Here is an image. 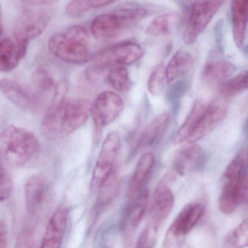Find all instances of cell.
<instances>
[{
  "mask_svg": "<svg viewBox=\"0 0 248 248\" xmlns=\"http://www.w3.org/2000/svg\"><path fill=\"white\" fill-rule=\"evenodd\" d=\"M170 115L163 113L154 119L144 130L135 144V150H144L155 144L164 134L170 122Z\"/></svg>",
  "mask_w": 248,
  "mask_h": 248,
  "instance_id": "22",
  "label": "cell"
},
{
  "mask_svg": "<svg viewBox=\"0 0 248 248\" xmlns=\"http://www.w3.org/2000/svg\"><path fill=\"white\" fill-rule=\"evenodd\" d=\"M229 103L225 98H218L207 106L188 143H195L211 133L228 114Z\"/></svg>",
  "mask_w": 248,
  "mask_h": 248,
  "instance_id": "11",
  "label": "cell"
},
{
  "mask_svg": "<svg viewBox=\"0 0 248 248\" xmlns=\"http://www.w3.org/2000/svg\"><path fill=\"white\" fill-rule=\"evenodd\" d=\"M235 67L225 60H214L205 64L202 70V77L207 84L217 85L224 84L231 77Z\"/></svg>",
  "mask_w": 248,
  "mask_h": 248,
  "instance_id": "23",
  "label": "cell"
},
{
  "mask_svg": "<svg viewBox=\"0 0 248 248\" xmlns=\"http://www.w3.org/2000/svg\"><path fill=\"white\" fill-rule=\"evenodd\" d=\"M119 186V179L116 170L113 172L104 185L100 187L99 195V203L105 205L109 203L116 195Z\"/></svg>",
  "mask_w": 248,
  "mask_h": 248,
  "instance_id": "33",
  "label": "cell"
},
{
  "mask_svg": "<svg viewBox=\"0 0 248 248\" xmlns=\"http://www.w3.org/2000/svg\"><path fill=\"white\" fill-rule=\"evenodd\" d=\"M194 65L193 57L186 51L178 50L170 58L165 68L166 78L168 84L184 77Z\"/></svg>",
  "mask_w": 248,
  "mask_h": 248,
  "instance_id": "24",
  "label": "cell"
},
{
  "mask_svg": "<svg viewBox=\"0 0 248 248\" xmlns=\"http://www.w3.org/2000/svg\"><path fill=\"white\" fill-rule=\"evenodd\" d=\"M248 247V218L228 234L224 240L223 248Z\"/></svg>",
  "mask_w": 248,
  "mask_h": 248,
  "instance_id": "31",
  "label": "cell"
},
{
  "mask_svg": "<svg viewBox=\"0 0 248 248\" xmlns=\"http://www.w3.org/2000/svg\"><path fill=\"white\" fill-rule=\"evenodd\" d=\"M107 80L114 90L120 93L128 92L132 87L129 72L124 66L113 67L108 73Z\"/></svg>",
  "mask_w": 248,
  "mask_h": 248,
  "instance_id": "30",
  "label": "cell"
},
{
  "mask_svg": "<svg viewBox=\"0 0 248 248\" xmlns=\"http://www.w3.org/2000/svg\"><path fill=\"white\" fill-rule=\"evenodd\" d=\"M155 164V157L151 153H146L141 155L134 169L128 188V198L136 199L141 189L148 180Z\"/></svg>",
  "mask_w": 248,
  "mask_h": 248,
  "instance_id": "16",
  "label": "cell"
},
{
  "mask_svg": "<svg viewBox=\"0 0 248 248\" xmlns=\"http://www.w3.org/2000/svg\"><path fill=\"white\" fill-rule=\"evenodd\" d=\"M231 24L235 45L243 46L248 25V0H231Z\"/></svg>",
  "mask_w": 248,
  "mask_h": 248,
  "instance_id": "20",
  "label": "cell"
},
{
  "mask_svg": "<svg viewBox=\"0 0 248 248\" xmlns=\"http://www.w3.org/2000/svg\"><path fill=\"white\" fill-rule=\"evenodd\" d=\"M248 201V173L237 180L224 182L218 201L220 211L231 214L239 205Z\"/></svg>",
  "mask_w": 248,
  "mask_h": 248,
  "instance_id": "12",
  "label": "cell"
},
{
  "mask_svg": "<svg viewBox=\"0 0 248 248\" xmlns=\"http://www.w3.org/2000/svg\"><path fill=\"white\" fill-rule=\"evenodd\" d=\"M180 20L178 13H165L157 16L147 28L146 33L149 36H159L169 33Z\"/></svg>",
  "mask_w": 248,
  "mask_h": 248,
  "instance_id": "27",
  "label": "cell"
},
{
  "mask_svg": "<svg viewBox=\"0 0 248 248\" xmlns=\"http://www.w3.org/2000/svg\"><path fill=\"white\" fill-rule=\"evenodd\" d=\"M13 183L9 173L6 171L4 166H1V176H0V200L1 202L7 201L13 193Z\"/></svg>",
  "mask_w": 248,
  "mask_h": 248,
  "instance_id": "35",
  "label": "cell"
},
{
  "mask_svg": "<svg viewBox=\"0 0 248 248\" xmlns=\"http://www.w3.org/2000/svg\"><path fill=\"white\" fill-rule=\"evenodd\" d=\"M208 105L200 100H197L194 103L187 117L178 129L173 138L174 144H182L183 141H188L190 136L196 128Z\"/></svg>",
  "mask_w": 248,
  "mask_h": 248,
  "instance_id": "25",
  "label": "cell"
},
{
  "mask_svg": "<svg viewBox=\"0 0 248 248\" xmlns=\"http://www.w3.org/2000/svg\"><path fill=\"white\" fill-rule=\"evenodd\" d=\"M1 93L17 108L27 113H35L40 108L41 94L14 80L3 78L0 83Z\"/></svg>",
  "mask_w": 248,
  "mask_h": 248,
  "instance_id": "10",
  "label": "cell"
},
{
  "mask_svg": "<svg viewBox=\"0 0 248 248\" xmlns=\"http://www.w3.org/2000/svg\"><path fill=\"white\" fill-rule=\"evenodd\" d=\"M40 150L37 137L28 129L8 125L0 136V155L10 167H21L30 162Z\"/></svg>",
  "mask_w": 248,
  "mask_h": 248,
  "instance_id": "2",
  "label": "cell"
},
{
  "mask_svg": "<svg viewBox=\"0 0 248 248\" xmlns=\"http://www.w3.org/2000/svg\"><path fill=\"white\" fill-rule=\"evenodd\" d=\"M174 202V195L171 189L165 184H160L153 196L151 224L154 228L167 218L173 209Z\"/></svg>",
  "mask_w": 248,
  "mask_h": 248,
  "instance_id": "17",
  "label": "cell"
},
{
  "mask_svg": "<svg viewBox=\"0 0 248 248\" xmlns=\"http://www.w3.org/2000/svg\"><path fill=\"white\" fill-rule=\"evenodd\" d=\"M7 247V232L5 225L1 222L0 224V248Z\"/></svg>",
  "mask_w": 248,
  "mask_h": 248,
  "instance_id": "39",
  "label": "cell"
},
{
  "mask_svg": "<svg viewBox=\"0 0 248 248\" xmlns=\"http://www.w3.org/2000/svg\"><path fill=\"white\" fill-rule=\"evenodd\" d=\"M48 192V182L44 176L34 175L25 185L24 195L26 210L33 214L42 206Z\"/></svg>",
  "mask_w": 248,
  "mask_h": 248,
  "instance_id": "18",
  "label": "cell"
},
{
  "mask_svg": "<svg viewBox=\"0 0 248 248\" xmlns=\"http://www.w3.org/2000/svg\"><path fill=\"white\" fill-rule=\"evenodd\" d=\"M248 90V71H243L222 84L221 91L225 97H231Z\"/></svg>",
  "mask_w": 248,
  "mask_h": 248,
  "instance_id": "32",
  "label": "cell"
},
{
  "mask_svg": "<svg viewBox=\"0 0 248 248\" xmlns=\"http://www.w3.org/2000/svg\"><path fill=\"white\" fill-rule=\"evenodd\" d=\"M225 0H195L191 6L183 41L186 45L195 43L211 23Z\"/></svg>",
  "mask_w": 248,
  "mask_h": 248,
  "instance_id": "6",
  "label": "cell"
},
{
  "mask_svg": "<svg viewBox=\"0 0 248 248\" xmlns=\"http://www.w3.org/2000/svg\"><path fill=\"white\" fill-rule=\"evenodd\" d=\"M51 17L50 13L47 10H25L15 25L13 38L27 42L36 39L45 31Z\"/></svg>",
  "mask_w": 248,
  "mask_h": 248,
  "instance_id": "9",
  "label": "cell"
},
{
  "mask_svg": "<svg viewBox=\"0 0 248 248\" xmlns=\"http://www.w3.org/2000/svg\"><path fill=\"white\" fill-rule=\"evenodd\" d=\"M166 82L167 83L165 68L160 65L153 71L149 78L148 90L150 94L154 96L161 94L164 91Z\"/></svg>",
  "mask_w": 248,
  "mask_h": 248,
  "instance_id": "34",
  "label": "cell"
},
{
  "mask_svg": "<svg viewBox=\"0 0 248 248\" xmlns=\"http://www.w3.org/2000/svg\"><path fill=\"white\" fill-rule=\"evenodd\" d=\"M121 147L117 131L109 133L102 143L90 180V189L99 190L115 171V163Z\"/></svg>",
  "mask_w": 248,
  "mask_h": 248,
  "instance_id": "5",
  "label": "cell"
},
{
  "mask_svg": "<svg viewBox=\"0 0 248 248\" xmlns=\"http://www.w3.org/2000/svg\"><path fill=\"white\" fill-rule=\"evenodd\" d=\"M188 144L179 150L173 160V169L179 176L199 169L205 161L204 150L195 143Z\"/></svg>",
  "mask_w": 248,
  "mask_h": 248,
  "instance_id": "14",
  "label": "cell"
},
{
  "mask_svg": "<svg viewBox=\"0 0 248 248\" xmlns=\"http://www.w3.org/2000/svg\"><path fill=\"white\" fill-rule=\"evenodd\" d=\"M248 173V148L246 147L240 150L229 163L223 176L224 182L237 180Z\"/></svg>",
  "mask_w": 248,
  "mask_h": 248,
  "instance_id": "26",
  "label": "cell"
},
{
  "mask_svg": "<svg viewBox=\"0 0 248 248\" xmlns=\"http://www.w3.org/2000/svg\"><path fill=\"white\" fill-rule=\"evenodd\" d=\"M17 1L24 3L28 5L39 7V6L52 5V4L58 2L59 0H17Z\"/></svg>",
  "mask_w": 248,
  "mask_h": 248,
  "instance_id": "38",
  "label": "cell"
},
{
  "mask_svg": "<svg viewBox=\"0 0 248 248\" xmlns=\"http://www.w3.org/2000/svg\"><path fill=\"white\" fill-rule=\"evenodd\" d=\"M29 42L14 38L1 37L0 42V71L10 72L17 68L27 52Z\"/></svg>",
  "mask_w": 248,
  "mask_h": 248,
  "instance_id": "13",
  "label": "cell"
},
{
  "mask_svg": "<svg viewBox=\"0 0 248 248\" xmlns=\"http://www.w3.org/2000/svg\"><path fill=\"white\" fill-rule=\"evenodd\" d=\"M119 0H72L67 4L66 13L71 17H79L93 10L113 4Z\"/></svg>",
  "mask_w": 248,
  "mask_h": 248,
  "instance_id": "29",
  "label": "cell"
},
{
  "mask_svg": "<svg viewBox=\"0 0 248 248\" xmlns=\"http://www.w3.org/2000/svg\"><path fill=\"white\" fill-rule=\"evenodd\" d=\"M124 101L112 91H104L92 103V114L96 133L100 134L104 127L113 123L122 113Z\"/></svg>",
  "mask_w": 248,
  "mask_h": 248,
  "instance_id": "8",
  "label": "cell"
},
{
  "mask_svg": "<svg viewBox=\"0 0 248 248\" xmlns=\"http://www.w3.org/2000/svg\"><path fill=\"white\" fill-rule=\"evenodd\" d=\"M150 231L149 229H145L141 232L138 237L135 248H149L150 246Z\"/></svg>",
  "mask_w": 248,
  "mask_h": 248,
  "instance_id": "37",
  "label": "cell"
},
{
  "mask_svg": "<svg viewBox=\"0 0 248 248\" xmlns=\"http://www.w3.org/2000/svg\"><path fill=\"white\" fill-rule=\"evenodd\" d=\"M92 114V103L84 99H55L41 123L46 138L57 140L70 135L83 126Z\"/></svg>",
  "mask_w": 248,
  "mask_h": 248,
  "instance_id": "1",
  "label": "cell"
},
{
  "mask_svg": "<svg viewBox=\"0 0 248 248\" xmlns=\"http://www.w3.org/2000/svg\"><path fill=\"white\" fill-rule=\"evenodd\" d=\"M68 210L64 207L58 208L52 214L47 226L40 248H61L64 238Z\"/></svg>",
  "mask_w": 248,
  "mask_h": 248,
  "instance_id": "15",
  "label": "cell"
},
{
  "mask_svg": "<svg viewBox=\"0 0 248 248\" xmlns=\"http://www.w3.org/2000/svg\"><path fill=\"white\" fill-rule=\"evenodd\" d=\"M205 207L200 203L189 204L184 207L170 227V232L176 237L189 234L203 215Z\"/></svg>",
  "mask_w": 248,
  "mask_h": 248,
  "instance_id": "19",
  "label": "cell"
},
{
  "mask_svg": "<svg viewBox=\"0 0 248 248\" xmlns=\"http://www.w3.org/2000/svg\"><path fill=\"white\" fill-rule=\"evenodd\" d=\"M148 15L142 7H128L111 13H103L95 17L90 30L99 40H109L119 36L124 31L141 21Z\"/></svg>",
  "mask_w": 248,
  "mask_h": 248,
  "instance_id": "4",
  "label": "cell"
},
{
  "mask_svg": "<svg viewBox=\"0 0 248 248\" xmlns=\"http://www.w3.org/2000/svg\"><path fill=\"white\" fill-rule=\"evenodd\" d=\"M32 81L33 88L39 94L53 93L54 97L61 85H58L50 73L44 68H38L33 73Z\"/></svg>",
  "mask_w": 248,
  "mask_h": 248,
  "instance_id": "28",
  "label": "cell"
},
{
  "mask_svg": "<svg viewBox=\"0 0 248 248\" xmlns=\"http://www.w3.org/2000/svg\"><path fill=\"white\" fill-rule=\"evenodd\" d=\"M144 55L141 45L125 42L109 46L92 56L90 62L98 68L124 66L139 61Z\"/></svg>",
  "mask_w": 248,
  "mask_h": 248,
  "instance_id": "7",
  "label": "cell"
},
{
  "mask_svg": "<svg viewBox=\"0 0 248 248\" xmlns=\"http://www.w3.org/2000/svg\"><path fill=\"white\" fill-rule=\"evenodd\" d=\"M148 192H143L141 195H138L135 203L130 208L122 224V233L126 241L129 242L132 239L141 220L144 218L148 205Z\"/></svg>",
  "mask_w": 248,
  "mask_h": 248,
  "instance_id": "21",
  "label": "cell"
},
{
  "mask_svg": "<svg viewBox=\"0 0 248 248\" xmlns=\"http://www.w3.org/2000/svg\"><path fill=\"white\" fill-rule=\"evenodd\" d=\"M88 33L83 26H74L50 37L48 47L55 58L74 64H83L91 61L87 47Z\"/></svg>",
  "mask_w": 248,
  "mask_h": 248,
  "instance_id": "3",
  "label": "cell"
},
{
  "mask_svg": "<svg viewBox=\"0 0 248 248\" xmlns=\"http://www.w3.org/2000/svg\"><path fill=\"white\" fill-rule=\"evenodd\" d=\"M33 232L29 228H25L20 232L16 241L15 248H33Z\"/></svg>",
  "mask_w": 248,
  "mask_h": 248,
  "instance_id": "36",
  "label": "cell"
}]
</instances>
